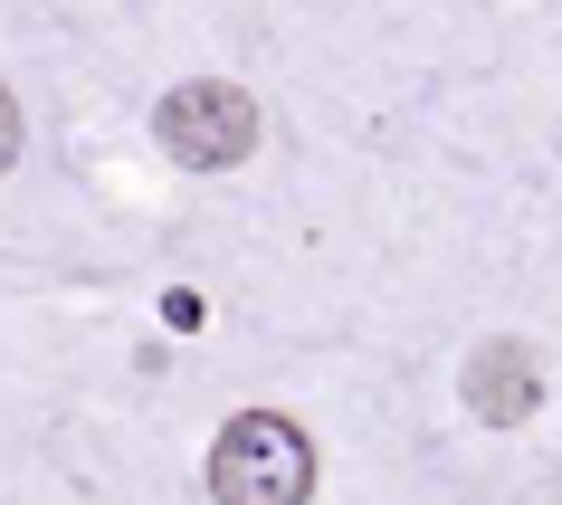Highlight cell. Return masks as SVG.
I'll list each match as a JSON object with an SVG mask.
<instances>
[{
    "instance_id": "obj_1",
    "label": "cell",
    "mask_w": 562,
    "mask_h": 505,
    "mask_svg": "<svg viewBox=\"0 0 562 505\" xmlns=\"http://www.w3.org/2000/svg\"><path fill=\"white\" fill-rule=\"evenodd\" d=\"M210 496L220 505H305L315 496V448L296 419L277 411H238L210 448Z\"/></svg>"
},
{
    "instance_id": "obj_2",
    "label": "cell",
    "mask_w": 562,
    "mask_h": 505,
    "mask_svg": "<svg viewBox=\"0 0 562 505\" xmlns=\"http://www.w3.org/2000/svg\"><path fill=\"white\" fill-rule=\"evenodd\" d=\"M258 96L238 87V77H191V87L162 96V115H153V144L172 153L181 172H229L258 153Z\"/></svg>"
},
{
    "instance_id": "obj_3",
    "label": "cell",
    "mask_w": 562,
    "mask_h": 505,
    "mask_svg": "<svg viewBox=\"0 0 562 505\" xmlns=\"http://www.w3.org/2000/svg\"><path fill=\"white\" fill-rule=\"evenodd\" d=\"M458 391H468V411L486 419V429H525L533 401H543V362H533V344H515V334H486L468 354V372H458Z\"/></svg>"
},
{
    "instance_id": "obj_4",
    "label": "cell",
    "mask_w": 562,
    "mask_h": 505,
    "mask_svg": "<svg viewBox=\"0 0 562 505\" xmlns=\"http://www.w3.org/2000/svg\"><path fill=\"white\" fill-rule=\"evenodd\" d=\"M201 315H210V305L191 296V287H172V296H162V325H172V334H191V325H201Z\"/></svg>"
},
{
    "instance_id": "obj_5",
    "label": "cell",
    "mask_w": 562,
    "mask_h": 505,
    "mask_svg": "<svg viewBox=\"0 0 562 505\" xmlns=\"http://www.w3.org/2000/svg\"><path fill=\"white\" fill-rule=\"evenodd\" d=\"M20 162V105H10V87H0V172Z\"/></svg>"
}]
</instances>
